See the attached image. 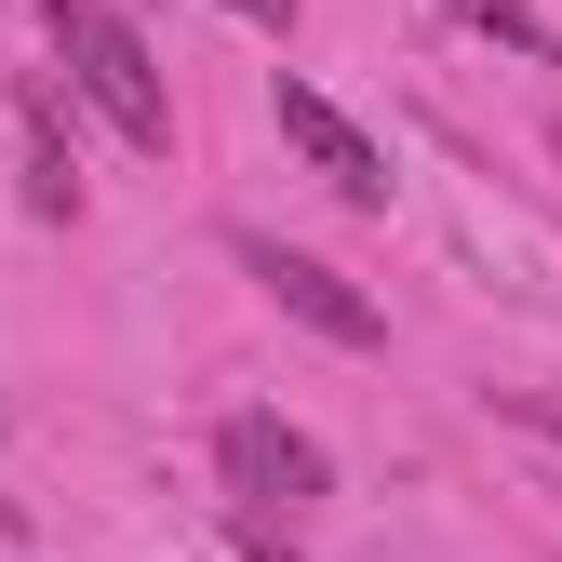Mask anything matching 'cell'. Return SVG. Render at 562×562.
I'll use <instances>...</instances> for the list:
<instances>
[{
  "label": "cell",
  "mask_w": 562,
  "mask_h": 562,
  "mask_svg": "<svg viewBox=\"0 0 562 562\" xmlns=\"http://www.w3.org/2000/svg\"><path fill=\"white\" fill-rule=\"evenodd\" d=\"M509 415H522V429H536V442H562V402H509Z\"/></svg>",
  "instance_id": "cell-9"
},
{
  "label": "cell",
  "mask_w": 562,
  "mask_h": 562,
  "mask_svg": "<svg viewBox=\"0 0 562 562\" xmlns=\"http://www.w3.org/2000/svg\"><path fill=\"white\" fill-rule=\"evenodd\" d=\"M442 14H469L482 41H509V54H536V67H549V14H536V0H442Z\"/></svg>",
  "instance_id": "cell-6"
},
{
  "label": "cell",
  "mask_w": 562,
  "mask_h": 562,
  "mask_svg": "<svg viewBox=\"0 0 562 562\" xmlns=\"http://www.w3.org/2000/svg\"><path fill=\"white\" fill-rule=\"evenodd\" d=\"M54 54H67V81H81L108 121H121V148H175V94H161V54L134 41L121 0H54Z\"/></svg>",
  "instance_id": "cell-1"
},
{
  "label": "cell",
  "mask_w": 562,
  "mask_h": 562,
  "mask_svg": "<svg viewBox=\"0 0 562 562\" xmlns=\"http://www.w3.org/2000/svg\"><path fill=\"white\" fill-rule=\"evenodd\" d=\"M268 108H281V148H295V161H308V175H322L335 201H362V215L389 201V148H375V134L348 121V108H335L322 81H281Z\"/></svg>",
  "instance_id": "cell-4"
},
{
  "label": "cell",
  "mask_w": 562,
  "mask_h": 562,
  "mask_svg": "<svg viewBox=\"0 0 562 562\" xmlns=\"http://www.w3.org/2000/svg\"><path fill=\"white\" fill-rule=\"evenodd\" d=\"M27 215H54V228L81 215V161L54 148V94H27Z\"/></svg>",
  "instance_id": "cell-5"
},
{
  "label": "cell",
  "mask_w": 562,
  "mask_h": 562,
  "mask_svg": "<svg viewBox=\"0 0 562 562\" xmlns=\"http://www.w3.org/2000/svg\"><path fill=\"white\" fill-rule=\"evenodd\" d=\"M228 255H241V281L281 308V322H308V335H335V348H375L389 335V308L362 295V281H335L322 255H295V241H268V228H228Z\"/></svg>",
  "instance_id": "cell-3"
},
{
  "label": "cell",
  "mask_w": 562,
  "mask_h": 562,
  "mask_svg": "<svg viewBox=\"0 0 562 562\" xmlns=\"http://www.w3.org/2000/svg\"><path fill=\"white\" fill-rule=\"evenodd\" d=\"M215 482H228V496H241V522H308L322 496H335V456L295 429V415H228V429H215Z\"/></svg>",
  "instance_id": "cell-2"
},
{
  "label": "cell",
  "mask_w": 562,
  "mask_h": 562,
  "mask_svg": "<svg viewBox=\"0 0 562 562\" xmlns=\"http://www.w3.org/2000/svg\"><path fill=\"white\" fill-rule=\"evenodd\" d=\"M228 14H241V27H268V41H281V27H295V0H228Z\"/></svg>",
  "instance_id": "cell-8"
},
{
  "label": "cell",
  "mask_w": 562,
  "mask_h": 562,
  "mask_svg": "<svg viewBox=\"0 0 562 562\" xmlns=\"http://www.w3.org/2000/svg\"><path fill=\"white\" fill-rule=\"evenodd\" d=\"M241 562H308V549H281V522H241Z\"/></svg>",
  "instance_id": "cell-7"
},
{
  "label": "cell",
  "mask_w": 562,
  "mask_h": 562,
  "mask_svg": "<svg viewBox=\"0 0 562 562\" xmlns=\"http://www.w3.org/2000/svg\"><path fill=\"white\" fill-rule=\"evenodd\" d=\"M549 148H562V134H549Z\"/></svg>",
  "instance_id": "cell-10"
}]
</instances>
